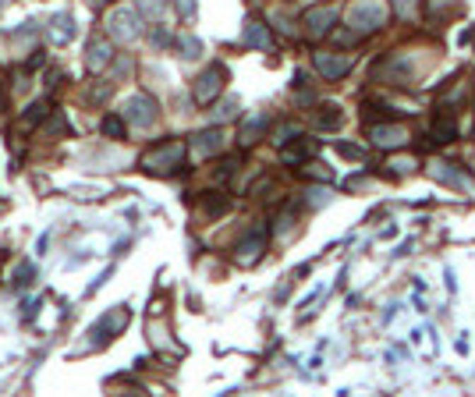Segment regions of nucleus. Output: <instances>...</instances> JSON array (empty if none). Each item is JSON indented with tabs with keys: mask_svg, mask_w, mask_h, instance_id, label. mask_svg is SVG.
Returning <instances> with one entry per match:
<instances>
[{
	"mask_svg": "<svg viewBox=\"0 0 475 397\" xmlns=\"http://www.w3.org/2000/svg\"><path fill=\"white\" fill-rule=\"evenodd\" d=\"M110 61H114V47H110V40H107V36H93V43H89V50H86V64H89V71H103Z\"/></svg>",
	"mask_w": 475,
	"mask_h": 397,
	"instance_id": "nucleus-14",
	"label": "nucleus"
},
{
	"mask_svg": "<svg viewBox=\"0 0 475 397\" xmlns=\"http://www.w3.org/2000/svg\"><path fill=\"white\" fill-rule=\"evenodd\" d=\"M177 47L184 50V57H199L202 54V43L195 36H177Z\"/></svg>",
	"mask_w": 475,
	"mask_h": 397,
	"instance_id": "nucleus-28",
	"label": "nucleus"
},
{
	"mask_svg": "<svg viewBox=\"0 0 475 397\" xmlns=\"http://www.w3.org/2000/svg\"><path fill=\"white\" fill-rule=\"evenodd\" d=\"M457 139V110L440 107L433 121V142H454Z\"/></svg>",
	"mask_w": 475,
	"mask_h": 397,
	"instance_id": "nucleus-15",
	"label": "nucleus"
},
{
	"mask_svg": "<svg viewBox=\"0 0 475 397\" xmlns=\"http://www.w3.org/2000/svg\"><path fill=\"white\" fill-rule=\"evenodd\" d=\"M110 36L114 40H124V43H131L142 29H139V11H131V8H117L114 15H110Z\"/></svg>",
	"mask_w": 475,
	"mask_h": 397,
	"instance_id": "nucleus-8",
	"label": "nucleus"
},
{
	"mask_svg": "<svg viewBox=\"0 0 475 397\" xmlns=\"http://www.w3.org/2000/svg\"><path fill=\"white\" fill-rule=\"evenodd\" d=\"M433 178L443 181V185H454V188H468V178H464V171L457 163H436L433 167Z\"/></svg>",
	"mask_w": 475,
	"mask_h": 397,
	"instance_id": "nucleus-18",
	"label": "nucleus"
},
{
	"mask_svg": "<svg viewBox=\"0 0 475 397\" xmlns=\"http://www.w3.org/2000/svg\"><path fill=\"white\" fill-rule=\"evenodd\" d=\"M160 8H163V0H139L142 15H160Z\"/></svg>",
	"mask_w": 475,
	"mask_h": 397,
	"instance_id": "nucleus-33",
	"label": "nucleus"
},
{
	"mask_svg": "<svg viewBox=\"0 0 475 397\" xmlns=\"http://www.w3.org/2000/svg\"><path fill=\"white\" fill-rule=\"evenodd\" d=\"M124 121L135 125V128H149L156 121V100L146 96V93H135L128 103H124Z\"/></svg>",
	"mask_w": 475,
	"mask_h": 397,
	"instance_id": "nucleus-6",
	"label": "nucleus"
},
{
	"mask_svg": "<svg viewBox=\"0 0 475 397\" xmlns=\"http://www.w3.org/2000/svg\"><path fill=\"white\" fill-rule=\"evenodd\" d=\"M71 36H75V22H71V15H54V18H50V40H54L57 47H64Z\"/></svg>",
	"mask_w": 475,
	"mask_h": 397,
	"instance_id": "nucleus-19",
	"label": "nucleus"
},
{
	"mask_svg": "<svg viewBox=\"0 0 475 397\" xmlns=\"http://www.w3.org/2000/svg\"><path fill=\"white\" fill-rule=\"evenodd\" d=\"M124 125H128L124 114H121V117H117V114H107V117L100 121V132H103L107 139H124Z\"/></svg>",
	"mask_w": 475,
	"mask_h": 397,
	"instance_id": "nucleus-23",
	"label": "nucleus"
},
{
	"mask_svg": "<svg viewBox=\"0 0 475 397\" xmlns=\"http://www.w3.org/2000/svg\"><path fill=\"white\" fill-rule=\"evenodd\" d=\"M369 139H373L376 149H404L411 135H408V128L397 125V121H380V125L369 128Z\"/></svg>",
	"mask_w": 475,
	"mask_h": 397,
	"instance_id": "nucleus-4",
	"label": "nucleus"
},
{
	"mask_svg": "<svg viewBox=\"0 0 475 397\" xmlns=\"http://www.w3.org/2000/svg\"><path fill=\"white\" fill-rule=\"evenodd\" d=\"M43 132H47V135H61V132H71V125H68V117H54Z\"/></svg>",
	"mask_w": 475,
	"mask_h": 397,
	"instance_id": "nucleus-31",
	"label": "nucleus"
},
{
	"mask_svg": "<svg viewBox=\"0 0 475 397\" xmlns=\"http://www.w3.org/2000/svg\"><path fill=\"white\" fill-rule=\"evenodd\" d=\"M230 117H238V100H223V103L213 110V121H230Z\"/></svg>",
	"mask_w": 475,
	"mask_h": 397,
	"instance_id": "nucleus-27",
	"label": "nucleus"
},
{
	"mask_svg": "<svg viewBox=\"0 0 475 397\" xmlns=\"http://www.w3.org/2000/svg\"><path fill=\"white\" fill-rule=\"evenodd\" d=\"M47 114H50V100L43 96V100L29 103V110L22 114V125H25V128H36V125H43V121H47Z\"/></svg>",
	"mask_w": 475,
	"mask_h": 397,
	"instance_id": "nucleus-21",
	"label": "nucleus"
},
{
	"mask_svg": "<svg viewBox=\"0 0 475 397\" xmlns=\"http://www.w3.org/2000/svg\"><path fill=\"white\" fill-rule=\"evenodd\" d=\"M33 280H36V266H33V263H22V266L11 273V284H15V287H29Z\"/></svg>",
	"mask_w": 475,
	"mask_h": 397,
	"instance_id": "nucleus-25",
	"label": "nucleus"
},
{
	"mask_svg": "<svg viewBox=\"0 0 475 397\" xmlns=\"http://www.w3.org/2000/svg\"><path fill=\"white\" fill-rule=\"evenodd\" d=\"M227 209H230V199H227V195H220V192H206V199H202V217L216 220V217H223Z\"/></svg>",
	"mask_w": 475,
	"mask_h": 397,
	"instance_id": "nucleus-20",
	"label": "nucleus"
},
{
	"mask_svg": "<svg viewBox=\"0 0 475 397\" xmlns=\"http://www.w3.org/2000/svg\"><path fill=\"white\" fill-rule=\"evenodd\" d=\"M312 153H316V146L309 139H291L288 146H281V160L284 163H305Z\"/></svg>",
	"mask_w": 475,
	"mask_h": 397,
	"instance_id": "nucleus-17",
	"label": "nucleus"
},
{
	"mask_svg": "<svg viewBox=\"0 0 475 397\" xmlns=\"http://www.w3.org/2000/svg\"><path fill=\"white\" fill-rule=\"evenodd\" d=\"M394 8H397V15H401V18H411V11H415V0H394Z\"/></svg>",
	"mask_w": 475,
	"mask_h": 397,
	"instance_id": "nucleus-34",
	"label": "nucleus"
},
{
	"mask_svg": "<svg viewBox=\"0 0 475 397\" xmlns=\"http://www.w3.org/2000/svg\"><path fill=\"white\" fill-rule=\"evenodd\" d=\"M312 64H316V71H319L327 82H341V79L351 71V57H348V54H334V50L312 54Z\"/></svg>",
	"mask_w": 475,
	"mask_h": 397,
	"instance_id": "nucleus-5",
	"label": "nucleus"
},
{
	"mask_svg": "<svg viewBox=\"0 0 475 397\" xmlns=\"http://www.w3.org/2000/svg\"><path fill=\"white\" fill-rule=\"evenodd\" d=\"M337 149H341L344 156H351V160H362V156H365V153H362V146H351V142H341Z\"/></svg>",
	"mask_w": 475,
	"mask_h": 397,
	"instance_id": "nucleus-35",
	"label": "nucleus"
},
{
	"mask_svg": "<svg viewBox=\"0 0 475 397\" xmlns=\"http://www.w3.org/2000/svg\"><path fill=\"white\" fill-rule=\"evenodd\" d=\"M124 326H128V309H121V305H117V309H110V312H107V316L93 326V337H100V344H103V340H110L114 333H121Z\"/></svg>",
	"mask_w": 475,
	"mask_h": 397,
	"instance_id": "nucleus-11",
	"label": "nucleus"
},
{
	"mask_svg": "<svg viewBox=\"0 0 475 397\" xmlns=\"http://www.w3.org/2000/svg\"><path fill=\"white\" fill-rule=\"evenodd\" d=\"M266 128H270V114H252V117L242 121V128H238V142L256 146L259 139H266Z\"/></svg>",
	"mask_w": 475,
	"mask_h": 397,
	"instance_id": "nucleus-12",
	"label": "nucleus"
},
{
	"mask_svg": "<svg viewBox=\"0 0 475 397\" xmlns=\"http://www.w3.org/2000/svg\"><path fill=\"white\" fill-rule=\"evenodd\" d=\"M184 142L181 139H167V142H160V146H153L146 156H142V167L149 171V174H174V171H181V163H184Z\"/></svg>",
	"mask_w": 475,
	"mask_h": 397,
	"instance_id": "nucleus-2",
	"label": "nucleus"
},
{
	"mask_svg": "<svg viewBox=\"0 0 475 397\" xmlns=\"http://www.w3.org/2000/svg\"><path fill=\"white\" fill-rule=\"evenodd\" d=\"M93 4H96V8H103V4H110V0H93Z\"/></svg>",
	"mask_w": 475,
	"mask_h": 397,
	"instance_id": "nucleus-36",
	"label": "nucleus"
},
{
	"mask_svg": "<svg viewBox=\"0 0 475 397\" xmlns=\"http://www.w3.org/2000/svg\"><path fill=\"white\" fill-rule=\"evenodd\" d=\"M387 18H390V15H387V4H383V0H358V4H351V11H348V29L365 40V36L380 33V29L387 25Z\"/></svg>",
	"mask_w": 475,
	"mask_h": 397,
	"instance_id": "nucleus-1",
	"label": "nucleus"
},
{
	"mask_svg": "<svg viewBox=\"0 0 475 397\" xmlns=\"http://www.w3.org/2000/svg\"><path fill=\"white\" fill-rule=\"evenodd\" d=\"M302 174H305L309 181H334V171H330V167H323V163H305V167H302Z\"/></svg>",
	"mask_w": 475,
	"mask_h": 397,
	"instance_id": "nucleus-26",
	"label": "nucleus"
},
{
	"mask_svg": "<svg viewBox=\"0 0 475 397\" xmlns=\"http://www.w3.org/2000/svg\"><path fill=\"white\" fill-rule=\"evenodd\" d=\"M149 40H153V47H160V50H163V47L170 43V33H167L163 25H153V29H149Z\"/></svg>",
	"mask_w": 475,
	"mask_h": 397,
	"instance_id": "nucleus-29",
	"label": "nucleus"
},
{
	"mask_svg": "<svg viewBox=\"0 0 475 397\" xmlns=\"http://www.w3.org/2000/svg\"><path fill=\"white\" fill-rule=\"evenodd\" d=\"M387 167H394L390 174H411V171L418 167V160H390Z\"/></svg>",
	"mask_w": 475,
	"mask_h": 397,
	"instance_id": "nucleus-30",
	"label": "nucleus"
},
{
	"mask_svg": "<svg viewBox=\"0 0 475 397\" xmlns=\"http://www.w3.org/2000/svg\"><path fill=\"white\" fill-rule=\"evenodd\" d=\"M242 43L252 47V50H274V33L259 18H249L245 22V33H242Z\"/></svg>",
	"mask_w": 475,
	"mask_h": 397,
	"instance_id": "nucleus-13",
	"label": "nucleus"
},
{
	"mask_svg": "<svg viewBox=\"0 0 475 397\" xmlns=\"http://www.w3.org/2000/svg\"><path fill=\"white\" fill-rule=\"evenodd\" d=\"M316 121H319V128H323V132H334V128H341L344 114H341V107H337V103H323V107H319V114H316Z\"/></svg>",
	"mask_w": 475,
	"mask_h": 397,
	"instance_id": "nucleus-22",
	"label": "nucleus"
},
{
	"mask_svg": "<svg viewBox=\"0 0 475 397\" xmlns=\"http://www.w3.org/2000/svg\"><path fill=\"white\" fill-rule=\"evenodd\" d=\"M380 75L390 82V86H408L411 82V57L408 54H394L380 64Z\"/></svg>",
	"mask_w": 475,
	"mask_h": 397,
	"instance_id": "nucleus-10",
	"label": "nucleus"
},
{
	"mask_svg": "<svg viewBox=\"0 0 475 397\" xmlns=\"http://www.w3.org/2000/svg\"><path fill=\"white\" fill-rule=\"evenodd\" d=\"M440 11L454 15V11H457V0H429V4H426V15H429V22H440Z\"/></svg>",
	"mask_w": 475,
	"mask_h": 397,
	"instance_id": "nucleus-24",
	"label": "nucleus"
},
{
	"mask_svg": "<svg viewBox=\"0 0 475 397\" xmlns=\"http://www.w3.org/2000/svg\"><path fill=\"white\" fill-rule=\"evenodd\" d=\"M174 4H177V11H181V18H184V22H192V18H195V0H174Z\"/></svg>",
	"mask_w": 475,
	"mask_h": 397,
	"instance_id": "nucleus-32",
	"label": "nucleus"
},
{
	"mask_svg": "<svg viewBox=\"0 0 475 397\" xmlns=\"http://www.w3.org/2000/svg\"><path fill=\"white\" fill-rule=\"evenodd\" d=\"M263 248H266V227H252L242 241H238L234 255H238V263H242V266H252L263 255Z\"/></svg>",
	"mask_w": 475,
	"mask_h": 397,
	"instance_id": "nucleus-7",
	"label": "nucleus"
},
{
	"mask_svg": "<svg viewBox=\"0 0 475 397\" xmlns=\"http://www.w3.org/2000/svg\"><path fill=\"white\" fill-rule=\"evenodd\" d=\"M192 146H195V153H199V156H213V153H220V149H223V132H220V128L199 132V135H192Z\"/></svg>",
	"mask_w": 475,
	"mask_h": 397,
	"instance_id": "nucleus-16",
	"label": "nucleus"
},
{
	"mask_svg": "<svg viewBox=\"0 0 475 397\" xmlns=\"http://www.w3.org/2000/svg\"><path fill=\"white\" fill-rule=\"evenodd\" d=\"M334 22H337V8H309L305 15H302V25L309 29V36H327L330 29H334Z\"/></svg>",
	"mask_w": 475,
	"mask_h": 397,
	"instance_id": "nucleus-9",
	"label": "nucleus"
},
{
	"mask_svg": "<svg viewBox=\"0 0 475 397\" xmlns=\"http://www.w3.org/2000/svg\"><path fill=\"white\" fill-rule=\"evenodd\" d=\"M223 82H227V68H223V64H209V68L195 79V89H192L195 103H199V107L216 103V96L223 93Z\"/></svg>",
	"mask_w": 475,
	"mask_h": 397,
	"instance_id": "nucleus-3",
	"label": "nucleus"
}]
</instances>
